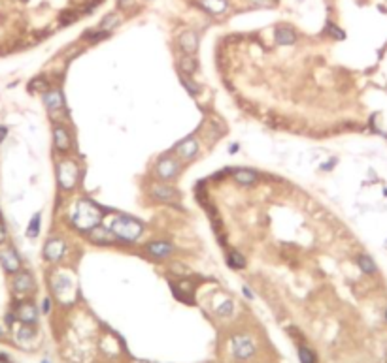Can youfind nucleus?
<instances>
[{
	"label": "nucleus",
	"mask_w": 387,
	"mask_h": 363,
	"mask_svg": "<svg viewBox=\"0 0 387 363\" xmlns=\"http://www.w3.org/2000/svg\"><path fill=\"white\" fill-rule=\"evenodd\" d=\"M102 217L104 213L96 203L82 198V200H78L76 207L70 215V226L76 228L78 231H91L96 226H100Z\"/></svg>",
	"instance_id": "1"
},
{
	"label": "nucleus",
	"mask_w": 387,
	"mask_h": 363,
	"mask_svg": "<svg viewBox=\"0 0 387 363\" xmlns=\"http://www.w3.org/2000/svg\"><path fill=\"white\" fill-rule=\"evenodd\" d=\"M299 359H300V363H316L317 356H316V352L312 350V348H308V346H300V348H299Z\"/></svg>",
	"instance_id": "28"
},
{
	"label": "nucleus",
	"mask_w": 387,
	"mask_h": 363,
	"mask_svg": "<svg viewBox=\"0 0 387 363\" xmlns=\"http://www.w3.org/2000/svg\"><path fill=\"white\" fill-rule=\"evenodd\" d=\"M146 250L149 256H153V258L164 260L174 252V247H172L168 241H151L146 245Z\"/></svg>",
	"instance_id": "17"
},
{
	"label": "nucleus",
	"mask_w": 387,
	"mask_h": 363,
	"mask_svg": "<svg viewBox=\"0 0 387 363\" xmlns=\"http://www.w3.org/2000/svg\"><path fill=\"white\" fill-rule=\"evenodd\" d=\"M21 256L13 247H4L0 248V265L2 269L6 271L8 275H15L17 271H21Z\"/></svg>",
	"instance_id": "9"
},
{
	"label": "nucleus",
	"mask_w": 387,
	"mask_h": 363,
	"mask_svg": "<svg viewBox=\"0 0 387 363\" xmlns=\"http://www.w3.org/2000/svg\"><path fill=\"white\" fill-rule=\"evenodd\" d=\"M110 230H112L121 241H127V243L138 241V239L144 236V224H142L140 220L127 217V215L115 217V219L112 220V224H110Z\"/></svg>",
	"instance_id": "2"
},
{
	"label": "nucleus",
	"mask_w": 387,
	"mask_h": 363,
	"mask_svg": "<svg viewBox=\"0 0 387 363\" xmlns=\"http://www.w3.org/2000/svg\"><path fill=\"white\" fill-rule=\"evenodd\" d=\"M42 363H49V361H42Z\"/></svg>",
	"instance_id": "41"
},
{
	"label": "nucleus",
	"mask_w": 387,
	"mask_h": 363,
	"mask_svg": "<svg viewBox=\"0 0 387 363\" xmlns=\"http://www.w3.org/2000/svg\"><path fill=\"white\" fill-rule=\"evenodd\" d=\"M180 81H182V85L185 87V91H187L189 94H193V96H197V94L200 93V87L195 83L193 79H191V75L187 74H182L180 72Z\"/></svg>",
	"instance_id": "27"
},
{
	"label": "nucleus",
	"mask_w": 387,
	"mask_h": 363,
	"mask_svg": "<svg viewBox=\"0 0 387 363\" xmlns=\"http://www.w3.org/2000/svg\"><path fill=\"white\" fill-rule=\"evenodd\" d=\"M15 316L21 324H29V326H34L38 322V309L32 301H19L17 307H15Z\"/></svg>",
	"instance_id": "12"
},
{
	"label": "nucleus",
	"mask_w": 387,
	"mask_h": 363,
	"mask_svg": "<svg viewBox=\"0 0 387 363\" xmlns=\"http://www.w3.org/2000/svg\"><path fill=\"white\" fill-rule=\"evenodd\" d=\"M149 198L159 203H176L180 202L182 194L174 186L166 185L164 181H159V183H151L149 185Z\"/></svg>",
	"instance_id": "6"
},
{
	"label": "nucleus",
	"mask_w": 387,
	"mask_h": 363,
	"mask_svg": "<svg viewBox=\"0 0 387 363\" xmlns=\"http://www.w3.org/2000/svg\"><path fill=\"white\" fill-rule=\"evenodd\" d=\"M6 138H8V126L0 124V145L6 141Z\"/></svg>",
	"instance_id": "36"
},
{
	"label": "nucleus",
	"mask_w": 387,
	"mask_h": 363,
	"mask_svg": "<svg viewBox=\"0 0 387 363\" xmlns=\"http://www.w3.org/2000/svg\"><path fill=\"white\" fill-rule=\"evenodd\" d=\"M121 23V17H119V13L118 12H110L108 15H104V19L100 21V25L96 27V29L100 30H104V32H112L118 25Z\"/></svg>",
	"instance_id": "22"
},
{
	"label": "nucleus",
	"mask_w": 387,
	"mask_h": 363,
	"mask_svg": "<svg viewBox=\"0 0 387 363\" xmlns=\"http://www.w3.org/2000/svg\"><path fill=\"white\" fill-rule=\"evenodd\" d=\"M233 177H235V181L238 183V185L253 186L255 185V181H257V173L251 172V169H236V172L233 173Z\"/></svg>",
	"instance_id": "19"
},
{
	"label": "nucleus",
	"mask_w": 387,
	"mask_h": 363,
	"mask_svg": "<svg viewBox=\"0 0 387 363\" xmlns=\"http://www.w3.org/2000/svg\"><path fill=\"white\" fill-rule=\"evenodd\" d=\"M274 40L278 46H293L297 41V32L287 25H280L274 30Z\"/></svg>",
	"instance_id": "18"
},
{
	"label": "nucleus",
	"mask_w": 387,
	"mask_h": 363,
	"mask_svg": "<svg viewBox=\"0 0 387 363\" xmlns=\"http://www.w3.org/2000/svg\"><path fill=\"white\" fill-rule=\"evenodd\" d=\"M49 311H51V300H49V297H44V301H42V312H44V314H49Z\"/></svg>",
	"instance_id": "34"
},
{
	"label": "nucleus",
	"mask_w": 387,
	"mask_h": 363,
	"mask_svg": "<svg viewBox=\"0 0 387 363\" xmlns=\"http://www.w3.org/2000/svg\"><path fill=\"white\" fill-rule=\"evenodd\" d=\"M87 239L94 245H100V247H110V245H118L121 239H119L112 230L108 228H102V226H96L94 230L89 231Z\"/></svg>",
	"instance_id": "11"
},
{
	"label": "nucleus",
	"mask_w": 387,
	"mask_h": 363,
	"mask_svg": "<svg viewBox=\"0 0 387 363\" xmlns=\"http://www.w3.org/2000/svg\"><path fill=\"white\" fill-rule=\"evenodd\" d=\"M385 318H387V311H385Z\"/></svg>",
	"instance_id": "42"
},
{
	"label": "nucleus",
	"mask_w": 387,
	"mask_h": 363,
	"mask_svg": "<svg viewBox=\"0 0 387 363\" xmlns=\"http://www.w3.org/2000/svg\"><path fill=\"white\" fill-rule=\"evenodd\" d=\"M44 104H46L47 115L49 119H53L55 122H61V117H66V104H65V96L61 89H51L46 91L42 94Z\"/></svg>",
	"instance_id": "4"
},
{
	"label": "nucleus",
	"mask_w": 387,
	"mask_h": 363,
	"mask_svg": "<svg viewBox=\"0 0 387 363\" xmlns=\"http://www.w3.org/2000/svg\"><path fill=\"white\" fill-rule=\"evenodd\" d=\"M180 72L187 75H193L197 72V60H195V55H183L180 58Z\"/></svg>",
	"instance_id": "23"
},
{
	"label": "nucleus",
	"mask_w": 387,
	"mask_h": 363,
	"mask_svg": "<svg viewBox=\"0 0 387 363\" xmlns=\"http://www.w3.org/2000/svg\"><path fill=\"white\" fill-rule=\"evenodd\" d=\"M118 6L121 10H129V8L134 6V0H118Z\"/></svg>",
	"instance_id": "35"
},
{
	"label": "nucleus",
	"mask_w": 387,
	"mask_h": 363,
	"mask_svg": "<svg viewBox=\"0 0 387 363\" xmlns=\"http://www.w3.org/2000/svg\"><path fill=\"white\" fill-rule=\"evenodd\" d=\"M242 292H244V295H246L247 300H253V297H255V295L251 294V290L247 288V286H242Z\"/></svg>",
	"instance_id": "37"
},
{
	"label": "nucleus",
	"mask_w": 387,
	"mask_h": 363,
	"mask_svg": "<svg viewBox=\"0 0 387 363\" xmlns=\"http://www.w3.org/2000/svg\"><path fill=\"white\" fill-rule=\"evenodd\" d=\"M2 337H4V329L0 328V339H2Z\"/></svg>",
	"instance_id": "40"
},
{
	"label": "nucleus",
	"mask_w": 387,
	"mask_h": 363,
	"mask_svg": "<svg viewBox=\"0 0 387 363\" xmlns=\"http://www.w3.org/2000/svg\"><path fill=\"white\" fill-rule=\"evenodd\" d=\"M12 290H13V294L19 295V297H23V295L34 294V290H36L34 277L30 275L29 271H17V273L13 275Z\"/></svg>",
	"instance_id": "8"
},
{
	"label": "nucleus",
	"mask_w": 387,
	"mask_h": 363,
	"mask_svg": "<svg viewBox=\"0 0 387 363\" xmlns=\"http://www.w3.org/2000/svg\"><path fill=\"white\" fill-rule=\"evenodd\" d=\"M199 139L197 138H185L183 141H180V143L174 147V153L178 155V158H182V160H193L195 156L199 155Z\"/></svg>",
	"instance_id": "14"
},
{
	"label": "nucleus",
	"mask_w": 387,
	"mask_h": 363,
	"mask_svg": "<svg viewBox=\"0 0 387 363\" xmlns=\"http://www.w3.org/2000/svg\"><path fill=\"white\" fill-rule=\"evenodd\" d=\"M108 34H110V32H104V30H100V29H91L83 32V40H87L89 44H96V41L108 38Z\"/></svg>",
	"instance_id": "26"
},
{
	"label": "nucleus",
	"mask_w": 387,
	"mask_h": 363,
	"mask_svg": "<svg viewBox=\"0 0 387 363\" xmlns=\"http://www.w3.org/2000/svg\"><path fill=\"white\" fill-rule=\"evenodd\" d=\"M40 222H42V213H36L30 219L29 226H27V237H30V239L38 237V233H40Z\"/></svg>",
	"instance_id": "24"
},
{
	"label": "nucleus",
	"mask_w": 387,
	"mask_h": 363,
	"mask_svg": "<svg viewBox=\"0 0 387 363\" xmlns=\"http://www.w3.org/2000/svg\"><path fill=\"white\" fill-rule=\"evenodd\" d=\"M327 32L333 36V38H336V40H344V38H346V32H344L342 29H338L335 23H328L327 25Z\"/></svg>",
	"instance_id": "30"
},
{
	"label": "nucleus",
	"mask_w": 387,
	"mask_h": 363,
	"mask_svg": "<svg viewBox=\"0 0 387 363\" xmlns=\"http://www.w3.org/2000/svg\"><path fill=\"white\" fill-rule=\"evenodd\" d=\"M0 363H10V361H8L6 357H0Z\"/></svg>",
	"instance_id": "39"
},
{
	"label": "nucleus",
	"mask_w": 387,
	"mask_h": 363,
	"mask_svg": "<svg viewBox=\"0 0 387 363\" xmlns=\"http://www.w3.org/2000/svg\"><path fill=\"white\" fill-rule=\"evenodd\" d=\"M233 352L238 359H249L255 354V345L247 335H235L233 337Z\"/></svg>",
	"instance_id": "10"
},
{
	"label": "nucleus",
	"mask_w": 387,
	"mask_h": 363,
	"mask_svg": "<svg viewBox=\"0 0 387 363\" xmlns=\"http://www.w3.org/2000/svg\"><path fill=\"white\" fill-rule=\"evenodd\" d=\"M80 177H82V172H80V166L74 160L63 158L57 164V183H59L61 190L65 192L74 190L80 185Z\"/></svg>",
	"instance_id": "3"
},
{
	"label": "nucleus",
	"mask_w": 387,
	"mask_h": 363,
	"mask_svg": "<svg viewBox=\"0 0 387 363\" xmlns=\"http://www.w3.org/2000/svg\"><path fill=\"white\" fill-rule=\"evenodd\" d=\"M227 264H229L230 269H244L246 267V258H244V254H240V250L230 248L227 252Z\"/></svg>",
	"instance_id": "21"
},
{
	"label": "nucleus",
	"mask_w": 387,
	"mask_h": 363,
	"mask_svg": "<svg viewBox=\"0 0 387 363\" xmlns=\"http://www.w3.org/2000/svg\"><path fill=\"white\" fill-rule=\"evenodd\" d=\"M357 265L361 267V271L369 273V275H374L376 271H378V267H376V264L372 262V258H370V256H366V254L359 256V258H357Z\"/></svg>",
	"instance_id": "25"
},
{
	"label": "nucleus",
	"mask_w": 387,
	"mask_h": 363,
	"mask_svg": "<svg viewBox=\"0 0 387 363\" xmlns=\"http://www.w3.org/2000/svg\"><path fill=\"white\" fill-rule=\"evenodd\" d=\"M53 145L59 153H68L72 147V138L63 122H55L53 126Z\"/></svg>",
	"instance_id": "13"
},
{
	"label": "nucleus",
	"mask_w": 387,
	"mask_h": 363,
	"mask_svg": "<svg viewBox=\"0 0 387 363\" xmlns=\"http://www.w3.org/2000/svg\"><path fill=\"white\" fill-rule=\"evenodd\" d=\"M230 153H236V151H238V143H235V145H230Z\"/></svg>",
	"instance_id": "38"
},
{
	"label": "nucleus",
	"mask_w": 387,
	"mask_h": 363,
	"mask_svg": "<svg viewBox=\"0 0 387 363\" xmlns=\"http://www.w3.org/2000/svg\"><path fill=\"white\" fill-rule=\"evenodd\" d=\"M200 4H202V8H204L206 12L214 13V15L223 13L227 10V6H229L227 0H200Z\"/></svg>",
	"instance_id": "20"
},
{
	"label": "nucleus",
	"mask_w": 387,
	"mask_h": 363,
	"mask_svg": "<svg viewBox=\"0 0 387 363\" xmlns=\"http://www.w3.org/2000/svg\"><path fill=\"white\" fill-rule=\"evenodd\" d=\"M8 241V228L4 226V222L0 220V245H4Z\"/></svg>",
	"instance_id": "33"
},
{
	"label": "nucleus",
	"mask_w": 387,
	"mask_h": 363,
	"mask_svg": "<svg viewBox=\"0 0 387 363\" xmlns=\"http://www.w3.org/2000/svg\"><path fill=\"white\" fill-rule=\"evenodd\" d=\"M78 19V13H74V12H63L61 13V23L63 25H70V23H74Z\"/></svg>",
	"instance_id": "32"
},
{
	"label": "nucleus",
	"mask_w": 387,
	"mask_h": 363,
	"mask_svg": "<svg viewBox=\"0 0 387 363\" xmlns=\"http://www.w3.org/2000/svg\"><path fill=\"white\" fill-rule=\"evenodd\" d=\"M51 288H53V294L63 301H66L65 294L74 297V286H72V281L68 277H65V275H55L51 281Z\"/></svg>",
	"instance_id": "15"
},
{
	"label": "nucleus",
	"mask_w": 387,
	"mask_h": 363,
	"mask_svg": "<svg viewBox=\"0 0 387 363\" xmlns=\"http://www.w3.org/2000/svg\"><path fill=\"white\" fill-rule=\"evenodd\" d=\"M217 314H219V316H230V314H233V301L221 303L219 309H217Z\"/></svg>",
	"instance_id": "31"
},
{
	"label": "nucleus",
	"mask_w": 387,
	"mask_h": 363,
	"mask_svg": "<svg viewBox=\"0 0 387 363\" xmlns=\"http://www.w3.org/2000/svg\"><path fill=\"white\" fill-rule=\"evenodd\" d=\"M182 169V164H180V158L172 155H164L161 156L155 164V175H157L159 181H172V179L178 177V173Z\"/></svg>",
	"instance_id": "5"
},
{
	"label": "nucleus",
	"mask_w": 387,
	"mask_h": 363,
	"mask_svg": "<svg viewBox=\"0 0 387 363\" xmlns=\"http://www.w3.org/2000/svg\"><path fill=\"white\" fill-rule=\"evenodd\" d=\"M17 337H19V340L34 339V337H36L34 326H29V324H21V328H19V331H17Z\"/></svg>",
	"instance_id": "29"
},
{
	"label": "nucleus",
	"mask_w": 387,
	"mask_h": 363,
	"mask_svg": "<svg viewBox=\"0 0 387 363\" xmlns=\"http://www.w3.org/2000/svg\"><path fill=\"white\" fill-rule=\"evenodd\" d=\"M178 44H180V49L183 51V55H195L199 49V36L193 30H185L183 34H180Z\"/></svg>",
	"instance_id": "16"
},
{
	"label": "nucleus",
	"mask_w": 387,
	"mask_h": 363,
	"mask_svg": "<svg viewBox=\"0 0 387 363\" xmlns=\"http://www.w3.org/2000/svg\"><path fill=\"white\" fill-rule=\"evenodd\" d=\"M65 254H66V243L65 239H61V237L47 239L46 245H44V250H42L44 260L49 262V264H59L61 260L65 258Z\"/></svg>",
	"instance_id": "7"
}]
</instances>
